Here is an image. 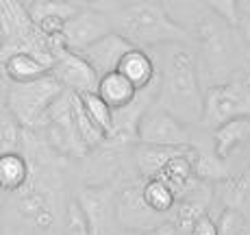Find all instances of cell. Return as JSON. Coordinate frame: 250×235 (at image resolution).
Instances as JSON below:
<instances>
[{"instance_id":"obj_34","label":"cell","mask_w":250,"mask_h":235,"mask_svg":"<svg viewBox=\"0 0 250 235\" xmlns=\"http://www.w3.org/2000/svg\"><path fill=\"white\" fill-rule=\"evenodd\" d=\"M239 26H250V0H239Z\"/></svg>"},{"instance_id":"obj_12","label":"cell","mask_w":250,"mask_h":235,"mask_svg":"<svg viewBox=\"0 0 250 235\" xmlns=\"http://www.w3.org/2000/svg\"><path fill=\"white\" fill-rule=\"evenodd\" d=\"M50 74L57 76V81L74 94L96 92L100 81V76L96 74V70L91 68L89 61L81 52H74V50L65 52L55 64V68L50 70Z\"/></svg>"},{"instance_id":"obj_25","label":"cell","mask_w":250,"mask_h":235,"mask_svg":"<svg viewBox=\"0 0 250 235\" xmlns=\"http://www.w3.org/2000/svg\"><path fill=\"white\" fill-rule=\"evenodd\" d=\"M142 194H144V200H146V205L152 209V212L157 214H163L167 215L172 212V209L176 207V203H179V198H176V194L172 192V188L167 183H163L161 179H146L142 185Z\"/></svg>"},{"instance_id":"obj_27","label":"cell","mask_w":250,"mask_h":235,"mask_svg":"<svg viewBox=\"0 0 250 235\" xmlns=\"http://www.w3.org/2000/svg\"><path fill=\"white\" fill-rule=\"evenodd\" d=\"M28 13H31L33 22H42L46 18H61V20H70L76 11H81L79 4L68 2V0H37V2L28 4Z\"/></svg>"},{"instance_id":"obj_7","label":"cell","mask_w":250,"mask_h":235,"mask_svg":"<svg viewBox=\"0 0 250 235\" xmlns=\"http://www.w3.org/2000/svg\"><path fill=\"white\" fill-rule=\"evenodd\" d=\"M191 131L189 124H185L181 118H176L172 111L155 103L139 122L137 142L142 144H157V146H174L185 148L191 146Z\"/></svg>"},{"instance_id":"obj_4","label":"cell","mask_w":250,"mask_h":235,"mask_svg":"<svg viewBox=\"0 0 250 235\" xmlns=\"http://www.w3.org/2000/svg\"><path fill=\"white\" fill-rule=\"evenodd\" d=\"M4 105L16 113L26 128H37L52 103L65 92V87L57 81V76L46 74L31 83H11L7 81Z\"/></svg>"},{"instance_id":"obj_23","label":"cell","mask_w":250,"mask_h":235,"mask_svg":"<svg viewBox=\"0 0 250 235\" xmlns=\"http://www.w3.org/2000/svg\"><path fill=\"white\" fill-rule=\"evenodd\" d=\"M191 166H194V174L203 181L209 183H218V181L227 179L229 174V166L227 159L215 155V150H205V148L194 146L191 148Z\"/></svg>"},{"instance_id":"obj_20","label":"cell","mask_w":250,"mask_h":235,"mask_svg":"<svg viewBox=\"0 0 250 235\" xmlns=\"http://www.w3.org/2000/svg\"><path fill=\"white\" fill-rule=\"evenodd\" d=\"M96 92L103 96L113 109H122L137 98L139 89L120 70H113V72H109V74L100 76Z\"/></svg>"},{"instance_id":"obj_37","label":"cell","mask_w":250,"mask_h":235,"mask_svg":"<svg viewBox=\"0 0 250 235\" xmlns=\"http://www.w3.org/2000/svg\"><path fill=\"white\" fill-rule=\"evenodd\" d=\"M246 83L250 85V72H248V74H246Z\"/></svg>"},{"instance_id":"obj_3","label":"cell","mask_w":250,"mask_h":235,"mask_svg":"<svg viewBox=\"0 0 250 235\" xmlns=\"http://www.w3.org/2000/svg\"><path fill=\"white\" fill-rule=\"evenodd\" d=\"M233 28V24L222 20L211 9L196 13L191 28H187L191 40L198 42L209 72H213V76H222L227 70L230 72L233 68V57L237 52L235 37L230 33Z\"/></svg>"},{"instance_id":"obj_32","label":"cell","mask_w":250,"mask_h":235,"mask_svg":"<svg viewBox=\"0 0 250 235\" xmlns=\"http://www.w3.org/2000/svg\"><path fill=\"white\" fill-rule=\"evenodd\" d=\"M191 235H220V231H218V222H215L213 218H211L209 214L207 215H203V218L198 220V222L191 227V231H189Z\"/></svg>"},{"instance_id":"obj_2","label":"cell","mask_w":250,"mask_h":235,"mask_svg":"<svg viewBox=\"0 0 250 235\" xmlns=\"http://www.w3.org/2000/svg\"><path fill=\"white\" fill-rule=\"evenodd\" d=\"M111 22L115 33L139 48L191 40L189 31L166 11L159 0H135L115 11Z\"/></svg>"},{"instance_id":"obj_28","label":"cell","mask_w":250,"mask_h":235,"mask_svg":"<svg viewBox=\"0 0 250 235\" xmlns=\"http://www.w3.org/2000/svg\"><path fill=\"white\" fill-rule=\"evenodd\" d=\"M79 96H81V100H83L87 113L91 116V120L109 135L113 128V107L98 92H85V94H79Z\"/></svg>"},{"instance_id":"obj_19","label":"cell","mask_w":250,"mask_h":235,"mask_svg":"<svg viewBox=\"0 0 250 235\" xmlns=\"http://www.w3.org/2000/svg\"><path fill=\"white\" fill-rule=\"evenodd\" d=\"M2 68L4 79L11 81V83H31V81L50 74V70L37 57L28 55V52H13V55L2 57Z\"/></svg>"},{"instance_id":"obj_21","label":"cell","mask_w":250,"mask_h":235,"mask_svg":"<svg viewBox=\"0 0 250 235\" xmlns=\"http://www.w3.org/2000/svg\"><path fill=\"white\" fill-rule=\"evenodd\" d=\"M189 148V146H185ZM185 148H174V146H157V144H142L139 142L135 150V164L137 170L142 172L144 179H155L159 174V170L172 157H176Z\"/></svg>"},{"instance_id":"obj_8","label":"cell","mask_w":250,"mask_h":235,"mask_svg":"<svg viewBox=\"0 0 250 235\" xmlns=\"http://www.w3.org/2000/svg\"><path fill=\"white\" fill-rule=\"evenodd\" d=\"M16 194V209L22 218H26L28 222H33L40 229H50L57 222V212H55V196L52 190L44 185V181L40 179H28V183L22 190L13 192Z\"/></svg>"},{"instance_id":"obj_11","label":"cell","mask_w":250,"mask_h":235,"mask_svg":"<svg viewBox=\"0 0 250 235\" xmlns=\"http://www.w3.org/2000/svg\"><path fill=\"white\" fill-rule=\"evenodd\" d=\"M111 31H113V22L109 16L94 11V9H81L65 22L63 37L74 52H83L85 48L103 40Z\"/></svg>"},{"instance_id":"obj_18","label":"cell","mask_w":250,"mask_h":235,"mask_svg":"<svg viewBox=\"0 0 250 235\" xmlns=\"http://www.w3.org/2000/svg\"><path fill=\"white\" fill-rule=\"evenodd\" d=\"M118 70L122 72V74L126 76L137 89H144V87H148V85H152L155 79L159 76L157 74L155 59L139 46H133L131 50L120 59Z\"/></svg>"},{"instance_id":"obj_5","label":"cell","mask_w":250,"mask_h":235,"mask_svg":"<svg viewBox=\"0 0 250 235\" xmlns=\"http://www.w3.org/2000/svg\"><path fill=\"white\" fill-rule=\"evenodd\" d=\"M72 96L74 92L65 89L55 103L48 107V111L42 118L40 127L33 131L42 133V137L55 152L61 157H83L87 152L81 133L76 128L74 109H72Z\"/></svg>"},{"instance_id":"obj_29","label":"cell","mask_w":250,"mask_h":235,"mask_svg":"<svg viewBox=\"0 0 250 235\" xmlns=\"http://www.w3.org/2000/svg\"><path fill=\"white\" fill-rule=\"evenodd\" d=\"M220 235H250V214L237 209H224L218 218Z\"/></svg>"},{"instance_id":"obj_26","label":"cell","mask_w":250,"mask_h":235,"mask_svg":"<svg viewBox=\"0 0 250 235\" xmlns=\"http://www.w3.org/2000/svg\"><path fill=\"white\" fill-rule=\"evenodd\" d=\"M26 127L16 118V113L4 105L2 107V124H0V152H18L24 142Z\"/></svg>"},{"instance_id":"obj_30","label":"cell","mask_w":250,"mask_h":235,"mask_svg":"<svg viewBox=\"0 0 250 235\" xmlns=\"http://www.w3.org/2000/svg\"><path fill=\"white\" fill-rule=\"evenodd\" d=\"M65 235H94L91 233L89 218L85 214V209L81 207L79 200H72L65 209Z\"/></svg>"},{"instance_id":"obj_6","label":"cell","mask_w":250,"mask_h":235,"mask_svg":"<svg viewBox=\"0 0 250 235\" xmlns=\"http://www.w3.org/2000/svg\"><path fill=\"white\" fill-rule=\"evenodd\" d=\"M237 116H250V85L244 81H224L205 92V107L200 124L218 128L222 122Z\"/></svg>"},{"instance_id":"obj_13","label":"cell","mask_w":250,"mask_h":235,"mask_svg":"<svg viewBox=\"0 0 250 235\" xmlns=\"http://www.w3.org/2000/svg\"><path fill=\"white\" fill-rule=\"evenodd\" d=\"M131 48H133V44L126 40V37H122L120 33L111 31L109 35H104L103 40H98L96 44L85 48L81 55L91 64V68L96 70V74L104 76V74H109V72L118 70L120 59H122Z\"/></svg>"},{"instance_id":"obj_31","label":"cell","mask_w":250,"mask_h":235,"mask_svg":"<svg viewBox=\"0 0 250 235\" xmlns=\"http://www.w3.org/2000/svg\"><path fill=\"white\" fill-rule=\"evenodd\" d=\"M205 4L213 13H218L222 20H227L229 24H233V26L237 28V22H239V0H205Z\"/></svg>"},{"instance_id":"obj_38","label":"cell","mask_w":250,"mask_h":235,"mask_svg":"<svg viewBox=\"0 0 250 235\" xmlns=\"http://www.w3.org/2000/svg\"><path fill=\"white\" fill-rule=\"evenodd\" d=\"M83 2H89L91 4V2H98V0H83Z\"/></svg>"},{"instance_id":"obj_10","label":"cell","mask_w":250,"mask_h":235,"mask_svg":"<svg viewBox=\"0 0 250 235\" xmlns=\"http://www.w3.org/2000/svg\"><path fill=\"white\" fill-rule=\"evenodd\" d=\"M115 212H118V222L124 229L131 231H144L157 227L159 222H163V214L152 212L146 205L142 194V185L139 183H128L118 192L115 198Z\"/></svg>"},{"instance_id":"obj_9","label":"cell","mask_w":250,"mask_h":235,"mask_svg":"<svg viewBox=\"0 0 250 235\" xmlns=\"http://www.w3.org/2000/svg\"><path fill=\"white\" fill-rule=\"evenodd\" d=\"M115 198L118 194L109 183L100 185H85L79 194V203L85 209L91 224V233L94 235H111L113 222L118 220L115 212Z\"/></svg>"},{"instance_id":"obj_24","label":"cell","mask_w":250,"mask_h":235,"mask_svg":"<svg viewBox=\"0 0 250 235\" xmlns=\"http://www.w3.org/2000/svg\"><path fill=\"white\" fill-rule=\"evenodd\" d=\"M72 109H74V120H76V128L81 133V140H83L85 148L89 150H98L104 142H107V133L98 127V124L91 120V116L85 109L83 100H81L79 94L72 96Z\"/></svg>"},{"instance_id":"obj_33","label":"cell","mask_w":250,"mask_h":235,"mask_svg":"<svg viewBox=\"0 0 250 235\" xmlns=\"http://www.w3.org/2000/svg\"><path fill=\"white\" fill-rule=\"evenodd\" d=\"M144 235H176V224L170 222V220H163V222H159L157 227L148 229Z\"/></svg>"},{"instance_id":"obj_1","label":"cell","mask_w":250,"mask_h":235,"mask_svg":"<svg viewBox=\"0 0 250 235\" xmlns=\"http://www.w3.org/2000/svg\"><path fill=\"white\" fill-rule=\"evenodd\" d=\"M166 48L157 103L185 124H196L203 118L205 107V92L200 89L198 76V57L187 46V42L166 44Z\"/></svg>"},{"instance_id":"obj_15","label":"cell","mask_w":250,"mask_h":235,"mask_svg":"<svg viewBox=\"0 0 250 235\" xmlns=\"http://www.w3.org/2000/svg\"><path fill=\"white\" fill-rule=\"evenodd\" d=\"M211 196H213V192H211L209 181L198 179L191 185V190L179 200V207H176V222H179V229L191 231V227H194L203 215H207V209H209V205H211Z\"/></svg>"},{"instance_id":"obj_22","label":"cell","mask_w":250,"mask_h":235,"mask_svg":"<svg viewBox=\"0 0 250 235\" xmlns=\"http://www.w3.org/2000/svg\"><path fill=\"white\" fill-rule=\"evenodd\" d=\"M31 179V161L22 152H2L0 155V185L4 192H18Z\"/></svg>"},{"instance_id":"obj_16","label":"cell","mask_w":250,"mask_h":235,"mask_svg":"<svg viewBox=\"0 0 250 235\" xmlns=\"http://www.w3.org/2000/svg\"><path fill=\"white\" fill-rule=\"evenodd\" d=\"M250 142V116H237L213 128V150L218 157H229Z\"/></svg>"},{"instance_id":"obj_35","label":"cell","mask_w":250,"mask_h":235,"mask_svg":"<svg viewBox=\"0 0 250 235\" xmlns=\"http://www.w3.org/2000/svg\"><path fill=\"white\" fill-rule=\"evenodd\" d=\"M22 2H24V4H26V7H28V4L37 2V0H22ZM68 2H74V4H79V2H83V0H68Z\"/></svg>"},{"instance_id":"obj_17","label":"cell","mask_w":250,"mask_h":235,"mask_svg":"<svg viewBox=\"0 0 250 235\" xmlns=\"http://www.w3.org/2000/svg\"><path fill=\"white\" fill-rule=\"evenodd\" d=\"M215 196L224 209H237L250 214V166L239 174H230L215 183Z\"/></svg>"},{"instance_id":"obj_14","label":"cell","mask_w":250,"mask_h":235,"mask_svg":"<svg viewBox=\"0 0 250 235\" xmlns=\"http://www.w3.org/2000/svg\"><path fill=\"white\" fill-rule=\"evenodd\" d=\"M0 26H2V50L13 48L37 28L22 0H0Z\"/></svg>"},{"instance_id":"obj_36","label":"cell","mask_w":250,"mask_h":235,"mask_svg":"<svg viewBox=\"0 0 250 235\" xmlns=\"http://www.w3.org/2000/svg\"><path fill=\"white\" fill-rule=\"evenodd\" d=\"M248 166H250V142H248Z\"/></svg>"}]
</instances>
